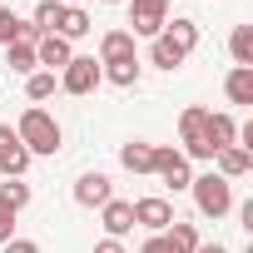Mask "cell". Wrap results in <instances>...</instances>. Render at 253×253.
I'll list each match as a JSON object with an SVG mask.
<instances>
[{
	"mask_svg": "<svg viewBox=\"0 0 253 253\" xmlns=\"http://www.w3.org/2000/svg\"><path fill=\"white\" fill-rule=\"evenodd\" d=\"M15 134H20V144L30 149V159L35 154H60V124H55V114H45L40 104H30L25 114H20V124H15Z\"/></svg>",
	"mask_w": 253,
	"mask_h": 253,
	"instance_id": "cell-1",
	"label": "cell"
},
{
	"mask_svg": "<svg viewBox=\"0 0 253 253\" xmlns=\"http://www.w3.org/2000/svg\"><path fill=\"white\" fill-rule=\"evenodd\" d=\"M189 189H194V204H199L204 218H223V213L233 209V189H228L223 174H199Z\"/></svg>",
	"mask_w": 253,
	"mask_h": 253,
	"instance_id": "cell-2",
	"label": "cell"
},
{
	"mask_svg": "<svg viewBox=\"0 0 253 253\" xmlns=\"http://www.w3.org/2000/svg\"><path fill=\"white\" fill-rule=\"evenodd\" d=\"M129 5V35H159L169 25V0H124Z\"/></svg>",
	"mask_w": 253,
	"mask_h": 253,
	"instance_id": "cell-3",
	"label": "cell"
},
{
	"mask_svg": "<svg viewBox=\"0 0 253 253\" xmlns=\"http://www.w3.org/2000/svg\"><path fill=\"white\" fill-rule=\"evenodd\" d=\"M99 80H104V75H99V60H94V55H75V60L60 70V89H65V94H89Z\"/></svg>",
	"mask_w": 253,
	"mask_h": 253,
	"instance_id": "cell-4",
	"label": "cell"
},
{
	"mask_svg": "<svg viewBox=\"0 0 253 253\" xmlns=\"http://www.w3.org/2000/svg\"><path fill=\"white\" fill-rule=\"evenodd\" d=\"M154 174L179 194V189H189L194 184V174H189V159L179 154V149H169V144H154Z\"/></svg>",
	"mask_w": 253,
	"mask_h": 253,
	"instance_id": "cell-5",
	"label": "cell"
},
{
	"mask_svg": "<svg viewBox=\"0 0 253 253\" xmlns=\"http://www.w3.org/2000/svg\"><path fill=\"white\" fill-rule=\"evenodd\" d=\"M204 119H209V109H184V119H179V134H184V159H213V149L204 144Z\"/></svg>",
	"mask_w": 253,
	"mask_h": 253,
	"instance_id": "cell-6",
	"label": "cell"
},
{
	"mask_svg": "<svg viewBox=\"0 0 253 253\" xmlns=\"http://www.w3.org/2000/svg\"><path fill=\"white\" fill-rule=\"evenodd\" d=\"M0 169H5V179H20L30 169V149L20 144L15 124H0Z\"/></svg>",
	"mask_w": 253,
	"mask_h": 253,
	"instance_id": "cell-7",
	"label": "cell"
},
{
	"mask_svg": "<svg viewBox=\"0 0 253 253\" xmlns=\"http://www.w3.org/2000/svg\"><path fill=\"white\" fill-rule=\"evenodd\" d=\"M114 199V184H109V174H80V184H75V204L80 209H104Z\"/></svg>",
	"mask_w": 253,
	"mask_h": 253,
	"instance_id": "cell-8",
	"label": "cell"
},
{
	"mask_svg": "<svg viewBox=\"0 0 253 253\" xmlns=\"http://www.w3.org/2000/svg\"><path fill=\"white\" fill-rule=\"evenodd\" d=\"M134 223L149 228V233H164V228L174 223V204H169V199H139V204H134Z\"/></svg>",
	"mask_w": 253,
	"mask_h": 253,
	"instance_id": "cell-9",
	"label": "cell"
},
{
	"mask_svg": "<svg viewBox=\"0 0 253 253\" xmlns=\"http://www.w3.org/2000/svg\"><path fill=\"white\" fill-rule=\"evenodd\" d=\"M204 144L218 154V149H228V144H238V124L228 119V114H209L204 119Z\"/></svg>",
	"mask_w": 253,
	"mask_h": 253,
	"instance_id": "cell-10",
	"label": "cell"
},
{
	"mask_svg": "<svg viewBox=\"0 0 253 253\" xmlns=\"http://www.w3.org/2000/svg\"><path fill=\"white\" fill-rule=\"evenodd\" d=\"M114 60H139L129 30H104V40H99V65H114Z\"/></svg>",
	"mask_w": 253,
	"mask_h": 253,
	"instance_id": "cell-11",
	"label": "cell"
},
{
	"mask_svg": "<svg viewBox=\"0 0 253 253\" xmlns=\"http://www.w3.org/2000/svg\"><path fill=\"white\" fill-rule=\"evenodd\" d=\"M35 60H40V65H50V75H55V70H65V65L75 60V50H70V40H60V35H40Z\"/></svg>",
	"mask_w": 253,
	"mask_h": 253,
	"instance_id": "cell-12",
	"label": "cell"
},
{
	"mask_svg": "<svg viewBox=\"0 0 253 253\" xmlns=\"http://www.w3.org/2000/svg\"><path fill=\"white\" fill-rule=\"evenodd\" d=\"M129 228H134V204L109 199V204H104V233H109V238H124Z\"/></svg>",
	"mask_w": 253,
	"mask_h": 253,
	"instance_id": "cell-13",
	"label": "cell"
},
{
	"mask_svg": "<svg viewBox=\"0 0 253 253\" xmlns=\"http://www.w3.org/2000/svg\"><path fill=\"white\" fill-rule=\"evenodd\" d=\"M119 164L129 169V174H154V144H139V139H129L119 149Z\"/></svg>",
	"mask_w": 253,
	"mask_h": 253,
	"instance_id": "cell-14",
	"label": "cell"
},
{
	"mask_svg": "<svg viewBox=\"0 0 253 253\" xmlns=\"http://www.w3.org/2000/svg\"><path fill=\"white\" fill-rule=\"evenodd\" d=\"M213 159H218V174H223V179H238V174H248V169H253V149H238V144L218 149Z\"/></svg>",
	"mask_w": 253,
	"mask_h": 253,
	"instance_id": "cell-15",
	"label": "cell"
},
{
	"mask_svg": "<svg viewBox=\"0 0 253 253\" xmlns=\"http://www.w3.org/2000/svg\"><path fill=\"white\" fill-rule=\"evenodd\" d=\"M89 30H94V20H89L80 5H65V15H60V30H55V35H60V40H84Z\"/></svg>",
	"mask_w": 253,
	"mask_h": 253,
	"instance_id": "cell-16",
	"label": "cell"
},
{
	"mask_svg": "<svg viewBox=\"0 0 253 253\" xmlns=\"http://www.w3.org/2000/svg\"><path fill=\"white\" fill-rule=\"evenodd\" d=\"M149 60H154L159 70H179V65L189 60V55H184V50H179V45H174L169 35H154V45H149Z\"/></svg>",
	"mask_w": 253,
	"mask_h": 253,
	"instance_id": "cell-17",
	"label": "cell"
},
{
	"mask_svg": "<svg viewBox=\"0 0 253 253\" xmlns=\"http://www.w3.org/2000/svg\"><path fill=\"white\" fill-rule=\"evenodd\" d=\"M223 89H228V99H233V104H253V70L233 65V75L223 80Z\"/></svg>",
	"mask_w": 253,
	"mask_h": 253,
	"instance_id": "cell-18",
	"label": "cell"
},
{
	"mask_svg": "<svg viewBox=\"0 0 253 253\" xmlns=\"http://www.w3.org/2000/svg\"><path fill=\"white\" fill-rule=\"evenodd\" d=\"M99 75H104L109 84H119V89H129V84H139V60H114V65H99Z\"/></svg>",
	"mask_w": 253,
	"mask_h": 253,
	"instance_id": "cell-19",
	"label": "cell"
},
{
	"mask_svg": "<svg viewBox=\"0 0 253 253\" xmlns=\"http://www.w3.org/2000/svg\"><path fill=\"white\" fill-rule=\"evenodd\" d=\"M60 15H65V5H60V0H40V5H35V15H30V25H35L40 35H55V30H60Z\"/></svg>",
	"mask_w": 253,
	"mask_h": 253,
	"instance_id": "cell-20",
	"label": "cell"
},
{
	"mask_svg": "<svg viewBox=\"0 0 253 253\" xmlns=\"http://www.w3.org/2000/svg\"><path fill=\"white\" fill-rule=\"evenodd\" d=\"M159 35H169V40H174V45H179L184 55H189V50L199 45V25H194V20H184V15H179V20H169V25H164Z\"/></svg>",
	"mask_w": 253,
	"mask_h": 253,
	"instance_id": "cell-21",
	"label": "cell"
},
{
	"mask_svg": "<svg viewBox=\"0 0 253 253\" xmlns=\"http://www.w3.org/2000/svg\"><path fill=\"white\" fill-rule=\"evenodd\" d=\"M10 55H5V65H10V75H35V45H25V40H15V45H5Z\"/></svg>",
	"mask_w": 253,
	"mask_h": 253,
	"instance_id": "cell-22",
	"label": "cell"
},
{
	"mask_svg": "<svg viewBox=\"0 0 253 253\" xmlns=\"http://www.w3.org/2000/svg\"><path fill=\"white\" fill-rule=\"evenodd\" d=\"M164 238H169L174 253H194V248H199V228H194V223H179V218L164 228Z\"/></svg>",
	"mask_w": 253,
	"mask_h": 253,
	"instance_id": "cell-23",
	"label": "cell"
},
{
	"mask_svg": "<svg viewBox=\"0 0 253 253\" xmlns=\"http://www.w3.org/2000/svg\"><path fill=\"white\" fill-rule=\"evenodd\" d=\"M228 50H233V60H238L243 70H253V25H238V30L228 35Z\"/></svg>",
	"mask_w": 253,
	"mask_h": 253,
	"instance_id": "cell-24",
	"label": "cell"
},
{
	"mask_svg": "<svg viewBox=\"0 0 253 253\" xmlns=\"http://www.w3.org/2000/svg\"><path fill=\"white\" fill-rule=\"evenodd\" d=\"M55 89H60V80H55L50 70H35V75H25V94H30L35 104H40V99H50Z\"/></svg>",
	"mask_w": 253,
	"mask_h": 253,
	"instance_id": "cell-25",
	"label": "cell"
},
{
	"mask_svg": "<svg viewBox=\"0 0 253 253\" xmlns=\"http://www.w3.org/2000/svg\"><path fill=\"white\" fill-rule=\"evenodd\" d=\"M0 204L20 213V209L30 204V184H20V179H5V184H0Z\"/></svg>",
	"mask_w": 253,
	"mask_h": 253,
	"instance_id": "cell-26",
	"label": "cell"
},
{
	"mask_svg": "<svg viewBox=\"0 0 253 253\" xmlns=\"http://www.w3.org/2000/svg\"><path fill=\"white\" fill-rule=\"evenodd\" d=\"M15 40H20V15L0 5V45H15Z\"/></svg>",
	"mask_w": 253,
	"mask_h": 253,
	"instance_id": "cell-27",
	"label": "cell"
},
{
	"mask_svg": "<svg viewBox=\"0 0 253 253\" xmlns=\"http://www.w3.org/2000/svg\"><path fill=\"white\" fill-rule=\"evenodd\" d=\"M10 238H15V209L0 204V243H10Z\"/></svg>",
	"mask_w": 253,
	"mask_h": 253,
	"instance_id": "cell-28",
	"label": "cell"
},
{
	"mask_svg": "<svg viewBox=\"0 0 253 253\" xmlns=\"http://www.w3.org/2000/svg\"><path fill=\"white\" fill-rule=\"evenodd\" d=\"M139 253H174V248H169V238H164V233H149Z\"/></svg>",
	"mask_w": 253,
	"mask_h": 253,
	"instance_id": "cell-29",
	"label": "cell"
},
{
	"mask_svg": "<svg viewBox=\"0 0 253 253\" xmlns=\"http://www.w3.org/2000/svg\"><path fill=\"white\" fill-rule=\"evenodd\" d=\"M5 253H40V243H30V238H10V243H0Z\"/></svg>",
	"mask_w": 253,
	"mask_h": 253,
	"instance_id": "cell-30",
	"label": "cell"
},
{
	"mask_svg": "<svg viewBox=\"0 0 253 253\" xmlns=\"http://www.w3.org/2000/svg\"><path fill=\"white\" fill-rule=\"evenodd\" d=\"M94 253H124V243L119 238H104V243H94Z\"/></svg>",
	"mask_w": 253,
	"mask_h": 253,
	"instance_id": "cell-31",
	"label": "cell"
},
{
	"mask_svg": "<svg viewBox=\"0 0 253 253\" xmlns=\"http://www.w3.org/2000/svg\"><path fill=\"white\" fill-rule=\"evenodd\" d=\"M194 253H228V248H223V243H199Z\"/></svg>",
	"mask_w": 253,
	"mask_h": 253,
	"instance_id": "cell-32",
	"label": "cell"
},
{
	"mask_svg": "<svg viewBox=\"0 0 253 253\" xmlns=\"http://www.w3.org/2000/svg\"><path fill=\"white\" fill-rule=\"evenodd\" d=\"M104 5H124V0H104Z\"/></svg>",
	"mask_w": 253,
	"mask_h": 253,
	"instance_id": "cell-33",
	"label": "cell"
},
{
	"mask_svg": "<svg viewBox=\"0 0 253 253\" xmlns=\"http://www.w3.org/2000/svg\"><path fill=\"white\" fill-rule=\"evenodd\" d=\"M60 5H80V0H60Z\"/></svg>",
	"mask_w": 253,
	"mask_h": 253,
	"instance_id": "cell-34",
	"label": "cell"
}]
</instances>
